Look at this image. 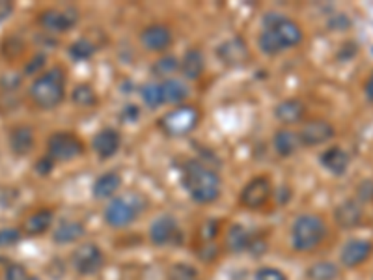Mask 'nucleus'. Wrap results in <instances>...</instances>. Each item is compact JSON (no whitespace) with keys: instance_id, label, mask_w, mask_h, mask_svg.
Wrapping results in <instances>:
<instances>
[{"instance_id":"nucleus-1","label":"nucleus","mask_w":373,"mask_h":280,"mask_svg":"<svg viewBox=\"0 0 373 280\" xmlns=\"http://www.w3.org/2000/svg\"><path fill=\"white\" fill-rule=\"evenodd\" d=\"M304 40L301 25L282 13H267L264 17V30L258 37L259 51L267 57H276L280 52L299 47Z\"/></svg>"},{"instance_id":"nucleus-2","label":"nucleus","mask_w":373,"mask_h":280,"mask_svg":"<svg viewBox=\"0 0 373 280\" xmlns=\"http://www.w3.org/2000/svg\"><path fill=\"white\" fill-rule=\"evenodd\" d=\"M182 183L191 200L202 204V206L217 202L223 194L220 176L208 165H203L202 161H196V159H191L183 165Z\"/></svg>"},{"instance_id":"nucleus-3","label":"nucleus","mask_w":373,"mask_h":280,"mask_svg":"<svg viewBox=\"0 0 373 280\" xmlns=\"http://www.w3.org/2000/svg\"><path fill=\"white\" fill-rule=\"evenodd\" d=\"M32 103L37 109L51 110L66 99V75L60 68H52L49 71L37 75L28 90Z\"/></svg>"},{"instance_id":"nucleus-4","label":"nucleus","mask_w":373,"mask_h":280,"mask_svg":"<svg viewBox=\"0 0 373 280\" xmlns=\"http://www.w3.org/2000/svg\"><path fill=\"white\" fill-rule=\"evenodd\" d=\"M326 238V224L316 213H302L291 224V247L297 252L316 250Z\"/></svg>"},{"instance_id":"nucleus-5","label":"nucleus","mask_w":373,"mask_h":280,"mask_svg":"<svg viewBox=\"0 0 373 280\" xmlns=\"http://www.w3.org/2000/svg\"><path fill=\"white\" fill-rule=\"evenodd\" d=\"M148 208V202L142 194H124V197L112 198L103 211L105 223L110 228H125L138 221V217Z\"/></svg>"},{"instance_id":"nucleus-6","label":"nucleus","mask_w":373,"mask_h":280,"mask_svg":"<svg viewBox=\"0 0 373 280\" xmlns=\"http://www.w3.org/2000/svg\"><path fill=\"white\" fill-rule=\"evenodd\" d=\"M200 118V110L194 105H177L159 119V127L168 136H185L196 129Z\"/></svg>"},{"instance_id":"nucleus-7","label":"nucleus","mask_w":373,"mask_h":280,"mask_svg":"<svg viewBox=\"0 0 373 280\" xmlns=\"http://www.w3.org/2000/svg\"><path fill=\"white\" fill-rule=\"evenodd\" d=\"M84 153L83 140L73 133H54L47 140V156L54 163L75 161Z\"/></svg>"},{"instance_id":"nucleus-8","label":"nucleus","mask_w":373,"mask_h":280,"mask_svg":"<svg viewBox=\"0 0 373 280\" xmlns=\"http://www.w3.org/2000/svg\"><path fill=\"white\" fill-rule=\"evenodd\" d=\"M73 267L78 275H97L105 267V252L95 243H83L73 252Z\"/></svg>"},{"instance_id":"nucleus-9","label":"nucleus","mask_w":373,"mask_h":280,"mask_svg":"<svg viewBox=\"0 0 373 280\" xmlns=\"http://www.w3.org/2000/svg\"><path fill=\"white\" fill-rule=\"evenodd\" d=\"M40 26L51 34H64L78 23V11L75 8H47L37 17Z\"/></svg>"},{"instance_id":"nucleus-10","label":"nucleus","mask_w":373,"mask_h":280,"mask_svg":"<svg viewBox=\"0 0 373 280\" xmlns=\"http://www.w3.org/2000/svg\"><path fill=\"white\" fill-rule=\"evenodd\" d=\"M271 192H273V185L267 176H256L252 177L247 185L243 187V191L239 194V202L247 209H261L265 204L271 200Z\"/></svg>"},{"instance_id":"nucleus-11","label":"nucleus","mask_w":373,"mask_h":280,"mask_svg":"<svg viewBox=\"0 0 373 280\" xmlns=\"http://www.w3.org/2000/svg\"><path fill=\"white\" fill-rule=\"evenodd\" d=\"M297 135H299V140H301V146L316 148V146L326 144L328 140L334 139L336 136V127L328 119L316 118L306 122Z\"/></svg>"},{"instance_id":"nucleus-12","label":"nucleus","mask_w":373,"mask_h":280,"mask_svg":"<svg viewBox=\"0 0 373 280\" xmlns=\"http://www.w3.org/2000/svg\"><path fill=\"white\" fill-rule=\"evenodd\" d=\"M372 255L373 243L369 239L353 238L340 250V262H342L343 267L355 269V267H360L362 264H366L372 258Z\"/></svg>"},{"instance_id":"nucleus-13","label":"nucleus","mask_w":373,"mask_h":280,"mask_svg":"<svg viewBox=\"0 0 373 280\" xmlns=\"http://www.w3.org/2000/svg\"><path fill=\"white\" fill-rule=\"evenodd\" d=\"M366 213L357 198H348L334 208V221L342 230H355L364 223Z\"/></svg>"},{"instance_id":"nucleus-14","label":"nucleus","mask_w":373,"mask_h":280,"mask_svg":"<svg viewBox=\"0 0 373 280\" xmlns=\"http://www.w3.org/2000/svg\"><path fill=\"white\" fill-rule=\"evenodd\" d=\"M172 42H174L172 30L161 23L146 26L140 34V43L148 52H165L172 45Z\"/></svg>"},{"instance_id":"nucleus-15","label":"nucleus","mask_w":373,"mask_h":280,"mask_svg":"<svg viewBox=\"0 0 373 280\" xmlns=\"http://www.w3.org/2000/svg\"><path fill=\"white\" fill-rule=\"evenodd\" d=\"M179 239V224L172 215L157 217L150 226V241L157 247H166Z\"/></svg>"},{"instance_id":"nucleus-16","label":"nucleus","mask_w":373,"mask_h":280,"mask_svg":"<svg viewBox=\"0 0 373 280\" xmlns=\"http://www.w3.org/2000/svg\"><path fill=\"white\" fill-rule=\"evenodd\" d=\"M319 165L325 168L328 174L336 177H342L348 174L349 165H351V156L342 146H331L319 156Z\"/></svg>"},{"instance_id":"nucleus-17","label":"nucleus","mask_w":373,"mask_h":280,"mask_svg":"<svg viewBox=\"0 0 373 280\" xmlns=\"http://www.w3.org/2000/svg\"><path fill=\"white\" fill-rule=\"evenodd\" d=\"M217 57L220 58V62L230 66V68L243 66L249 60V45L239 36L230 37L217 47Z\"/></svg>"},{"instance_id":"nucleus-18","label":"nucleus","mask_w":373,"mask_h":280,"mask_svg":"<svg viewBox=\"0 0 373 280\" xmlns=\"http://www.w3.org/2000/svg\"><path fill=\"white\" fill-rule=\"evenodd\" d=\"M92 146L95 156L107 161V159H112L119 151V148H122V135L114 127H105L99 133H95Z\"/></svg>"},{"instance_id":"nucleus-19","label":"nucleus","mask_w":373,"mask_h":280,"mask_svg":"<svg viewBox=\"0 0 373 280\" xmlns=\"http://www.w3.org/2000/svg\"><path fill=\"white\" fill-rule=\"evenodd\" d=\"M275 116L280 124L284 125H295L301 124L306 116V105L302 103L301 99L290 98L280 101L275 109Z\"/></svg>"},{"instance_id":"nucleus-20","label":"nucleus","mask_w":373,"mask_h":280,"mask_svg":"<svg viewBox=\"0 0 373 280\" xmlns=\"http://www.w3.org/2000/svg\"><path fill=\"white\" fill-rule=\"evenodd\" d=\"M122 187V176L116 170L103 172L101 176L95 177V182L92 185V194L97 200H109V198L116 197V192Z\"/></svg>"},{"instance_id":"nucleus-21","label":"nucleus","mask_w":373,"mask_h":280,"mask_svg":"<svg viewBox=\"0 0 373 280\" xmlns=\"http://www.w3.org/2000/svg\"><path fill=\"white\" fill-rule=\"evenodd\" d=\"M34 142H36L34 129L28 125H17L10 131V150L13 151V156H28L34 148Z\"/></svg>"},{"instance_id":"nucleus-22","label":"nucleus","mask_w":373,"mask_h":280,"mask_svg":"<svg viewBox=\"0 0 373 280\" xmlns=\"http://www.w3.org/2000/svg\"><path fill=\"white\" fill-rule=\"evenodd\" d=\"M84 233H86V228H84V224L81 221L66 218V221L58 224L57 228L52 230V241L57 245H69L78 241V239H83Z\"/></svg>"},{"instance_id":"nucleus-23","label":"nucleus","mask_w":373,"mask_h":280,"mask_svg":"<svg viewBox=\"0 0 373 280\" xmlns=\"http://www.w3.org/2000/svg\"><path fill=\"white\" fill-rule=\"evenodd\" d=\"M179 71L186 81H198L206 71V57L200 49H189L179 62Z\"/></svg>"},{"instance_id":"nucleus-24","label":"nucleus","mask_w":373,"mask_h":280,"mask_svg":"<svg viewBox=\"0 0 373 280\" xmlns=\"http://www.w3.org/2000/svg\"><path fill=\"white\" fill-rule=\"evenodd\" d=\"M273 148H275L276 156L291 157L295 156L297 150L301 148V140L295 131L291 129H278L273 135Z\"/></svg>"},{"instance_id":"nucleus-25","label":"nucleus","mask_w":373,"mask_h":280,"mask_svg":"<svg viewBox=\"0 0 373 280\" xmlns=\"http://www.w3.org/2000/svg\"><path fill=\"white\" fill-rule=\"evenodd\" d=\"M54 223V213L51 209H40V211L32 213L30 217L25 221V232L28 235H43L45 232H49Z\"/></svg>"},{"instance_id":"nucleus-26","label":"nucleus","mask_w":373,"mask_h":280,"mask_svg":"<svg viewBox=\"0 0 373 280\" xmlns=\"http://www.w3.org/2000/svg\"><path fill=\"white\" fill-rule=\"evenodd\" d=\"M252 238L254 235L244 228L243 224H232L226 233V247L232 252H244V250H249Z\"/></svg>"},{"instance_id":"nucleus-27","label":"nucleus","mask_w":373,"mask_h":280,"mask_svg":"<svg viewBox=\"0 0 373 280\" xmlns=\"http://www.w3.org/2000/svg\"><path fill=\"white\" fill-rule=\"evenodd\" d=\"M162 93H165V103L168 105H183L186 98H189V86L182 78H168V81H161Z\"/></svg>"},{"instance_id":"nucleus-28","label":"nucleus","mask_w":373,"mask_h":280,"mask_svg":"<svg viewBox=\"0 0 373 280\" xmlns=\"http://www.w3.org/2000/svg\"><path fill=\"white\" fill-rule=\"evenodd\" d=\"M306 279L308 280H338L340 279V267L334 262L328 259H321L312 264L306 269Z\"/></svg>"},{"instance_id":"nucleus-29","label":"nucleus","mask_w":373,"mask_h":280,"mask_svg":"<svg viewBox=\"0 0 373 280\" xmlns=\"http://www.w3.org/2000/svg\"><path fill=\"white\" fill-rule=\"evenodd\" d=\"M71 101L77 107H83V109H92V107H95V105L99 103V98H97V92L93 90L92 84H77L75 88H73L71 92Z\"/></svg>"},{"instance_id":"nucleus-30","label":"nucleus","mask_w":373,"mask_h":280,"mask_svg":"<svg viewBox=\"0 0 373 280\" xmlns=\"http://www.w3.org/2000/svg\"><path fill=\"white\" fill-rule=\"evenodd\" d=\"M95 51H97L95 43L90 42L88 37H81V40H77V42H73L69 45L68 54L75 62H86V60H90L95 54Z\"/></svg>"},{"instance_id":"nucleus-31","label":"nucleus","mask_w":373,"mask_h":280,"mask_svg":"<svg viewBox=\"0 0 373 280\" xmlns=\"http://www.w3.org/2000/svg\"><path fill=\"white\" fill-rule=\"evenodd\" d=\"M140 98H142L146 107H150V109L162 107L165 105V93H162L161 83H146L140 88Z\"/></svg>"},{"instance_id":"nucleus-32","label":"nucleus","mask_w":373,"mask_h":280,"mask_svg":"<svg viewBox=\"0 0 373 280\" xmlns=\"http://www.w3.org/2000/svg\"><path fill=\"white\" fill-rule=\"evenodd\" d=\"M176 71H179V60L176 57H162L151 66V73L155 77L162 78V81L174 78V73Z\"/></svg>"},{"instance_id":"nucleus-33","label":"nucleus","mask_w":373,"mask_h":280,"mask_svg":"<svg viewBox=\"0 0 373 280\" xmlns=\"http://www.w3.org/2000/svg\"><path fill=\"white\" fill-rule=\"evenodd\" d=\"M254 280H288L285 273L278 267H271V265H264L254 273Z\"/></svg>"},{"instance_id":"nucleus-34","label":"nucleus","mask_w":373,"mask_h":280,"mask_svg":"<svg viewBox=\"0 0 373 280\" xmlns=\"http://www.w3.org/2000/svg\"><path fill=\"white\" fill-rule=\"evenodd\" d=\"M21 241V230L2 228L0 230V249H8Z\"/></svg>"},{"instance_id":"nucleus-35","label":"nucleus","mask_w":373,"mask_h":280,"mask_svg":"<svg viewBox=\"0 0 373 280\" xmlns=\"http://www.w3.org/2000/svg\"><path fill=\"white\" fill-rule=\"evenodd\" d=\"M357 200L360 204H373V180H362L357 185Z\"/></svg>"},{"instance_id":"nucleus-36","label":"nucleus","mask_w":373,"mask_h":280,"mask_svg":"<svg viewBox=\"0 0 373 280\" xmlns=\"http://www.w3.org/2000/svg\"><path fill=\"white\" fill-rule=\"evenodd\" d=\"M170 280H196V271L191 265H174L170 269Z\"/></svg>"},{"instance_id":"nucleus-37","label":"nucleus","mask_w":373,"mask_h":280,"mask_svg":"<svg viewBox=\"0 0 373 280\" xmlns=\"http://www.w3.org/2000/svg\"><path fill=\"white\" fill-rule=\"evenodd\" d=\"M351 19L345 13H336L328 19V28L334 32H345L348 28H351Z\"/></svg>"},{"instance_id":"nucleus-38","label":"nucleus","mask_w":373,"mask_h":280,"mask_svg":"<svg viewBox=\"0 0 373 280\" xmlns=\"http://www.w3.org/2000/svg\"><path fill=\"white\" fill-rule=\"evenodd\" d=\"M357 52H358V45L355 42H348V43H343L342 49L338 51V60L342 64L345 62H351L353 58L357 57Z\"/></svg>"},{"instance_id":"nucleus-39","label":"nucleus","mask_w":373,"mask_h":280,"mask_svg":"<svg viewBox=\"0 0 373 280\" xmlns=\"http://www.w3.org/2000/svg\"><path fill=\"white\" fill-rule=\"evenodd\" d=\"M138 118H140V109L133 103L125 105L124 109H122V112H119V119H122L124 124H135V122H138Z\"/></svg>"},{"instance_id":"nucleus-40","label":"nucleus","mask_w":373,"mask_h":280,"mask_svg":"<svg viewBox=\"0 0 373 280\" xmlns=\"http://www.w3.org/2000/svg\"><path fill=\"white\" fill-rule=\"evenodd\" d=\"M6 280H28V273H26V267L21 264H11L8 269H6Z\"/></svg>"},{"instance_id":"nucleus-41","label":"nucleus","mask_w":373,"mask_h":280,"mask_svg":"<svg viewBox=\"0 0 373 280\" xmlns=\"http://www.w3.org/2000/svg\"><path fill=\"white\" fill-rule=\"evenodd\" d=\"M34 170H36V174H40V176H49V174L54 170V161H52L49 156L42 157V159L36 163V166H34Z\"/></svg>"},{"instance_id":"nucleus-42","label":"nucleus","mask_w":373,"mask_h":280,"mask_svg":"<svg viewBox=\"0 0 373 280\" xmlns=\"http://www.w3.org/2000/svg\"><path fill=\"white\" fill-rule=\"evenodd\" d=\"M11 11H13V4L6 2V0H0V23L6 21L11 16Z\"/></svg>"},{"instance_id":"nucleus-43","label":"nucleus","mask_w":373,"mask_h":280,"mask_svg":"<svg viewBox=\"0 0 373 280\" xmlns=\"http://www.w3.org/2000/svg\"><path fill=\"white\" fill-rule=\"evenodd\" d=\"M364 98L368 99L369 103H373V71L369 73L366 83H364Z\"/></svg>"},{"instance_id":"nucleus-44","label":"nucleus","mask_w":373,"mask_h":280,"mask_svg":"<svg viewBox=\"0 0 373 280\" xmlns=\"http://www.w3.org/2000/svg\"><path fill=\"white\" fill-rule=\"evenodd\" d=\"M32 62H34V64H28V66H26V71H28V73H34V68H36V66H37V68H42L43 62H45V58L37 57V58H34Z\"/></svg>"},{"instance_id":"nucleus-45","label":"nucleus","mask_w":373,"mask_h":280,"mask_svg":"<svg viewBox=\"0 0 373 280\" xmlns=\"http://www.w3.org/2000/svg\"><path fill=\"white\" fill-rule=\"evenodd\" d=\"M28 280H42V279H37V276H30V279Z\"/></svg>"}]
</instances>
